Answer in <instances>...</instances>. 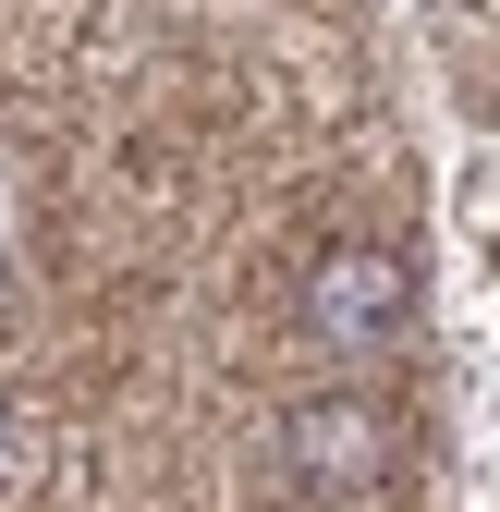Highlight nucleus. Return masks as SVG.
I'll list each match as a JSON object with an SVG mask.
<instances>
[{"label": "nucleus", "mask_w": 500, "mask_h": 512, "mask_svg": "<svg viewBox=\"0 0 500 512\" xmlns=\"http://www.w3.org/2000/svg\"><path fill=\"white\" fill-rule=\"evenodd\" d=\"M281 439H293V464L318 488H366V476H379V415H366V403H293Z\"/></svg>", "instance_id": "2"}, {"label": "nucleus", "mask_w": 500, "mask_h": 512, "mask_svg": "<svg viewBox=\"0 0 500 512\" xmlns=\"http://www.w3.org/2000/svg\"><path fill=\"white\" fill-rule=\"evenodd\" d=\"M0 439H13V427H0Z\"/></svg>", "instance_id": "3"}, {"label": "nucleus", "mask_w": 500, "mask_h": 512, "mask_svg": "<svg viewBox=\"0 0 500 512\" xmlns=\"http://www.w3.org/2000/svg\"><path fill=\"white\" fill-rule=\"evenodd\" d=\"M305 317L342 342V354H366V342H391L403 317H415V269L391 244H330L318 269H305Z\"/></svg>", "instance_id": "1"}]
</instances>
